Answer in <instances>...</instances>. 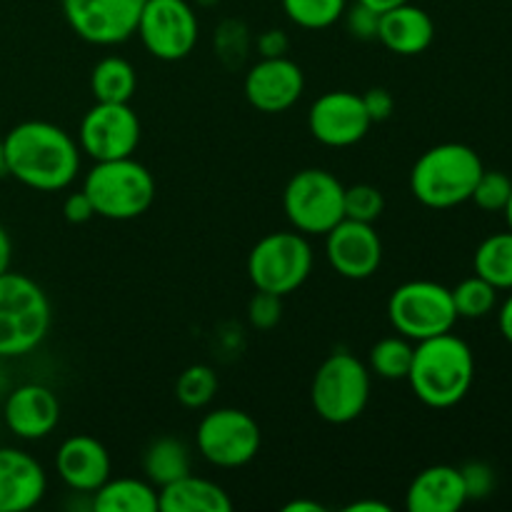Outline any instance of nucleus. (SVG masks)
Wrapping results in <instances>:
<instances>
[{
    "label": "nucleus",
    "mask_w": 512,
    "mask_h": 512,
    "mask_svg": "<svg viewBox=\"0 0 512 512\" xmlns=\"http://www.w3.org/2000/svg\"><path fill=\"white\" fill-rule=\"evenodd\" d=\"M340 20H345V28H348V33L353 35V38L378 40L380 13H375V10L368 8V5L355 0V5H348V8H345L343 18Z\"/></svg>",
    "instance_id": "36"
},
{
    "label": "nucleus",
    "mask_w": 512,
    "mask_h": 512,
    "mask_svg": "<svg viewBox=\"0 0 512 512\" xmlns=\"http://www.w3.org/2000/svg\"><path fill=\"white\" fill-rule=\"evenodd\" d=\"M510 193L512 180L508 175L500 173V170H483L478 183H475L470 200H473L480 210H485V213H503L505 205H508L510 200Z\"/></svg>",
    "instance_id": "33"
},
{
    "label": "nucleus",
    "mask_w": 512,
    "mask_h": 512,
    "mask_svg": "<svg viewBox=\"0 0 512 512\" xmlns=\"http://www.w3.org/2000/svg\"><path fill=\"white\" fill-rule=\"evenodd\" d=\"M63 215L68 223L83 225V223H88L90 218H95V210H93V203H90L88 195H85L83 190H75V193H70L68 198H65Z\"/></svg>",
    "instance_id": "39"
},
{
    "label": "nucleus",
    "mask_w": 512,
    "mask_h": 512,
    "mask_svg": "<svg viewBox=\"0 0 512 512\" xmlns=\"http://www.w3.org/2000/svg\"><path fill=\"white\" fill-rule=\"evenodd\" d=\"M80 190L90 198L95 215L115 223L140 218L155 203L153 173L133 155L95 163L85 173Z\"/></svg>",
    "instance_id": "5"
},
{
    "label": "nucleus",
    "mask_w": 512,
    "mask_h": 512,
    "mask_svg": "<svg viewBox=\"0 0 512 512\" xmlns=\"http://www.w3.org/2000/svg\"><path fill=\"white\" fill-rule=\"evenodd\" d=\"M370 388H373V373L368 363L355 358L348 350H335L315 370L310 403L325 423L348 425L368 408Z\"/></svg>",
    "instance_id": "6"
},
{
    "label": "nucleus",
    "mask_w": 512,
    "mask_h": 512,
    "mask_svg": "<svg viewBox=\"0 0 512 512\" xmlns=\"http://www.w3.org/2000/svg\"><path fill=\"white\" fill-rule=\"evenodd\" d=\"M305 90V73L288 55L283 58H260L250 65L243 80L245 100L260 113H285L293 108Z\"/></svg>",
    "instance_id": "16"
},
{
    "label": "nucleus",
    "mask_w": 512,
    "mask_h": 512,
    "mask_svg": "<svg viewBox=\"0 0 512 512\" xmlns=\"http://www.w3.org/2000/svg\"><path fill=\"white\" fill-rule=\"evenodd\" d=\"M283 210L298 233H330L345 218V185L330 170H300L285 185Z\"/></svg>",
    "instance_id": "8"
},
{
    "label": "nucleus",
    "mask_w": 512,
    "mask_h": 512,
    "mask_svg": "<svg viewBox=\"0 0 512 512\" xmlns=\"http://www.w3.org/2000/svg\"><path fill=\"white\" fill-rule=\"evenodd\" d=\"M143 3L145 0H60L70 30L100 48L133 38Z\"/></svg>",
    "instance_id": "13"
},
{
    "label": "nucleus",
    "mask_w": 512,
    "mask_h": 512,
    "mask_svg": "<svg viewBox=\"0 0 512 512\" xmlns=\"http://www.w3.org/2000/svg\"><path fill=\"white\" fill-rule=\"evenodd\" d=\"M358 3L368 5V8H373V10H375V13H385V10L395 8V5L408 3V0H358Z\"/></svg>",
    "instance_id": "44"
},
{
    "label": "nucleus",
    "mask_w": 512,
    "mask_h": 512,
    "mask_svg": "<svg viewBox=\"0 0 512 512\" xmlns=\"http://www.w3.org/2000/svg\"><path fill=\"white\" fill-rule=\"evenodd\" d=\"M90 90L98 103H130L138 90V73L120 55H105L90 73Z\"/></svg>",
    "instance_id": "25"
},
{
    "label": "nucleus",
    "mask_w": 512,
    "mask_h": 512,
    "mask_svg": "<svg viewBox=\"0 0 512 512\" xmlns=\"http://www.w3.org/2000/svg\"><path fill=\"white\" fill-rule=\"evenodd\" d=\"M505 220H508V230H512V193H510V200H508V205H505Z\"/></svg>",
    "instance_id": "46"
},
{
    "label": "nucleus",
    "mask_w": 512,
    "mask_h": 512,
    "mask_svg": "<svg viewBox=\"0 0 512 512\" xmlns=\"http://www.w3.org/2000/svg\"><path fill=\"white\" fill-rule=\"evenodd\" d=\"M290 23L303 30H325L343 18L348 0H280Z\"/></svg>",
    "instance_id": "30"
},
{
    "label": "nucleus",
    "mask_w": 512,
    "mask_h": 512,
    "mask_svg": "<svg viewBox=\"0 0 512 512\" xmlns=\"http://www.w3.org/2000/svg\"><path fill=\"white\" fill-rule=\"evenodd\" d=\"M218 373L210 365H188L175 380V400L188 410H203L218 395Z\"/></svg>",
    "instance_id": "28"
},
{
    "label": "nucleus",
    "mask_w": 512,
    "mask_h": 512,
    "mask_svg": "<svg viewBox=\"0 0 512 512\" xmlns=\"http://www.w3.org/2000/svg\"><path fill=\"white\" fill-rule=\"evenodd\" d=\"M373 128L363 95L350 90H328L308 110V130L325 148L358 145Z\"/></svg>",
    "instance_id": "14"
},
{
    "label": "nucleus",
    "mask_w": 512,
    "mask_h": 512,
    "mask_svg": "<svg viewBox=\"0 0 512 512\" xmlns=\"http://www.w3.org/2000/svg\"><path fill=\"white\" fill-rule=\"evenodd\" d=\"M95 512H160L158 488L140 478H108L93 493Z\"/></svg>",
    "instance_id": "23"
},
{
    "label": "nucleus",
    "mask_w": 512,
    "mask_h": 512,
    "mask_svg": "<svg viewBox=\"0 0 512 512\" xmlns=\"http://www.w3.org/2000/svg\"><path fill=\"white\" fill-rule=\"evenodd\" d=\"M135 33L153 58L165 63L185 60L200 38L195 5L190 0H145Z\"/></svg>",
    "instance_id": "11"
},
{
    "label": "nucleus",
    "mask_w": 512,
    "mask_h": 512,
    "mask_svg": "<svg viewBox=\"0 0 512 512\" xmlns=\"http://www.w3.org/2000/svg\"><path fill=\"white\" fill-rule=\"evenodd\" d=\"M388 320L395 333L413 343L450 333L458 323L453 293L435 280H408L388 300Z\"/></svg>",
    "instance_id": "9"
},
{
    "label": "nucleus",
    "mask_w": 512,
    "mask_h": 512,
    "mask_svg": "<svg viewBox=\"0 0 512 512\" xmlns=\"http://www.w3.org/2000/svg\"><path fill=\"white\" fill-rule=\"evenodd\" d=\"M363 103L373 123H383V120H388L395 110L393 93L385 88H370L368 93L363 95Z\"/></svg>",
    "instance_id": "37"
},
{
    "label": "nucleus",
    "mask_w": 512,
    "mask_h": 512,
    "mask_svg": "<svg viewBox=\"0 0 512 512\" xmlns=\"http://www.w3.org/2000/svg\"><path fill=\"white\" fill-rule=\"evenodd\" d=\"M498 325H500V333H503V338L512 345V290H510L508 298H505V303L500 305Z\"/></svg>",
    "instance_id": "40"
},
{
    "label": "nucleus",
    "mask_w": 512,
    "mask_h": 512,
    "mask_svg": "<svg viewBox=\"0 0 512 512\" xmlns=\"http://www.w3.org/2000/svg\"><path fill=\"white\" fill-rule=\"evenodd\" d=\"M325 258L340 278L368 280L383 263V240L373 223L343 218L325 233Z\"/></svg>",
    "instance_id": "15"
},
{
    "label": "nucleus",
    "mask_w": 512,
    "mask_h": 512,
    "mask_svg": "<svg viewBox=\"0 0 512 512\" xmlns=\"http://www.w3.org/2000/svg\"><path fill=\"white\" fill-rule=\"evenodd\" d=\"M143 473L145 480H150L158 490L175 483L183 475L193 473L190 448L180 438H170V435L155 438L143 453Z\"/></svg>",
    "instance_id": "24"
},
{
    "label": "nucleus",
    "mask_w": 512,
    "mask_h": 512,
    "mask_svg": "<svg viewBox=\"0 0 512 512\" xmlns=\"http://www.w3.org/2000/svg\"><path fill=\"white\" fill-rule=\"evenodd\" d=\"M378 40L395 55L413 58L425 53L435 40V23L428 10L418 8L408 0L403 5L380 13Z\"/></svg>",
    "instance_id": "21"
},
{
    "label": "nucleus",
    "mask_w": 512,
    "mask_h": 512,
    "mask_svg": "<svg viewBox=\"0 0 512 512\" xmlns=\"http://www.w3.org/2000/svg\"><path fill=\"white\" fill-rule=\"evenodd\" d=\"M48 490L43 465L20 448H0V512H25Z\"/></svg>",
    "instance_id": "19"
},
{
    "label": "nucleus",
    "mask_w": 512,
    "mask_h": 512,
    "mask_svg": "<svg viewBox=\"0 0 512 512\" xmlns=\"http://www.w3.org/2000/svg\"><path fill=\"white\" fill-rule=\"evenodd\" d=\"M263 433L258 420L240 408H215L198 423L195 445L210 465L223 470L243 468L260 453Z\"/></svg>",
    "instance_id": "10"
},
{
    "label": "nucleus",
    "mask_w": 512,
    "mask_h": 512,
    "mask_svg": "<svg viewBox=\"0 0 512 512\" xmlns=\"http://www.w3.org/2000/svg\"><path fill=\"white\" fill-rule=\"evenodd\" d=\"M415 343L405 335L395 333L380 338L368 353V368L375 378L383 380H408L410 365H413Z\"/></svg>",
    "instance_id": "27"
},
{
    "label": "nucleus",
    "mask_w": 512,
    "mask_h": 512,
    "mask_svg": "<svg viewBox=\"0 0 512 512\" xmlns=\"http://www.w3.org/2000/svg\"><path fill=\"white\" fill-rule=\"evenodd\" d=\"M455 303V313L458 318L480 320L485 315L493 313L498 308V288L483 280L480 275H470V278L460 280L455 288H450Z\"/></svg>",
    "instance_id": "29"
},
{
    "label": "nucleus",
    "mask_w": 512,
    "mask_h": 512,
    "mask_svg": "<svg viewBox=\"0 0 512 512\" xmlns=\"http://www.w3.org/2000/svg\"><path fill=\"white\" fill-rule=\"evenodd\" d=\"M345 512H390V505L380 503V500H355L345 508Z\"/></svg>",
    "instance_id": "42"
},
{
    "label": "nucleus",
    "mask_w": 512,
    "mask_h": 512,
    "mask_svg": "<svg viewBox=\"0 0 512 512\" xmlns=\"http://www.w3.org/2000/svg\"><path fill=\"white\" fill-rule=\"evenodd\" d=\"M5 165L25 188L58 193L80 173V145L68 130L48 120H25L3 138Z\"/></svg>",
    "instance_id": "1"
},
{
    "label": "nucleus",
    "mask_w": 512,
    "mask_h": 512,
    "mask_svg": "<svg viewBox=\"0 0 512 512\" xmlns=\"http://www.w3.org/2000/svg\"><path fill=\"white\" fill-rule=\"evenodd\" d=\"M283 512H325V505L315 503V500H293L285 505Z\"/></svg>",
    "instance_id": "43"
},
{
    "label": "nucleus",
    "mask_w": 512,
    "mask_h": 512,
    "mask_svg": "<svg viewBox=\"0 0 512 512\" xmlns=\"http://www.w3.org/2000/svg\"><path fill=\"white\" fill-rule=\"evenodd\" d=\"M385 213V195L375 185L358 183L345 188V218L360 220V223H378Z\"/></svg>",
    "instance_id": "32"
},
{
    "label": "nucleus",
    "mask_w": 512,
    "mask_h": 512,
    "mask_svg": "<svg viewBox=\"0 0 512 512\" xmlns=\"http://www.w3.org/2000/svg\"><path fill=\"white\" fill-rule=\"evenodd\" d=\"M3 420L20 440H43L58 428L60 400L48 385L25 383L10 390L5 398Z\"/></svg>",
    "instance_id": "18"
},
{
    "label": "nucleus",
    "mask_w": 512,
    "mask_h": 512,
    "mask_svg": "<svg viewBox=\"0 0 512 512\" xmlns=\"http://www.w3.org/2000/svg\"><path fill=\"white\" fill-rule=\"evenodd\" d=\"M283 318V298L265 290H255L248 303V323L255 330H273Z\"/></svg>",
    "instance_id": "34"
},
{
    "label": "nucleus",
    "mask_w": 512,
    "mask_h": 512,
    "mask_svg": "<svg viewBox=\"0 0 512 512\" xmlns=\"http://www.w3.org/2000/svg\"><path fill=\"white\" fill-rule=\"evenodd\" d=\"M473 380L475 355L453 330L415 343L408 383L423 405L433 410L455 408L468 398Z\"/></svg>",
    "instance_id": "2"
},
{
    "label": "nucleus",
    "mask_w": 512,
    "mask_h": 512,
    "mask_svg": "<svg viewBox=\"0 0 512 512\" xmlns=\"http://www.w3.org/2000/svg\"><path fill=\"white\" fill-rule=\"evenodd\" d=\"M80 153L93 163L130 158L140 145V118L130 103H98L83 115L78 128Z\"/></svg>",
    "instance_id": "12"
},
{
    "label": "nucleus",
    "mask_w": 512,
    "mask_h": 512,
    "mask_svg": "<svg viewBox=\"0 0 512 512\" xmlns=\"http://www.w3.org/2000/svg\"><path fill=\"white\" fill-rule=\"evenodd\" d=\"M53 308L45 290L23 273L0 275V358H23L48 338Z\"/></svg>",
    "instance_id": "4"
},
{
    "label": "nucleus",
    "mask_w": 512,
    "mask_h": 512,
    "mask_svg": "<svg viewBox=\"0 0 512 512\" xmlns=\"http://www.w3.org/2000/svg\"><path fill=\"white\" fill-rule=\"evenodd\" d=\"M483 170V160L470 145H433L415 160L410 170V193L425 208H455L468 203Z\"/></svg>",
    "instance_id": "3"
},
{
    "label": "nucleus",
    "mask_w": 512,
    "mask_h": 512,
    "mask_svg": "<svg viewBox=\"0 0 512 512\" xmlns=\"http://www.w3.org/2000/svg\"><path fill=\"white\" fill-rule=\"evenodd\" d=\"M160 512H230L233 500L223 485L188 473L158 490Z\"/></svg>",
    "instance_id": "22"
},
{
    "label": "nucleus",
    "mask_w": 512,
    "mask_h": 512,
    "mask_svg": "<svg viewBox=\"0 0 512 512\" xmlns=\"http://www.w3.org/2000/svg\"><path fill=\"white\" fill-rule=\"evenodd\" d=\"M473 268L493 288L512 290V230L485 238L475 250Z\"/></svg>",
    "instance_id": "26"
},
{
    "label": "nucleus",
    "mask_w": 512,
    "mask_h": 512,
    "mask_svg": "<svg viewBox=\"0 0 512 512\" xmlns=\"http://www.w3.org/2000/svg\"><path fill=\"white\" fill-rule=\"evenodd\" d=\"M468 503L463 475L453 465H430L420 470L405 490L408 512H458Z\"/></svg>",
    "instance_id": "20"
},
{
    "label": "nucleus",
    "mask_w": 512,
    "mask_h": 512,
    "mask_svg": "<svg viewBox=\"0 0 512 512\" xmlns=\"http://www.w3.org/2000/svg\"><path fill=\"white\" fill-rule=\"evenodd\" d=\"M460 475H463L468 500H485L495 493L498 478H495V470L490 468L488 463H480V460L465 463L463 468H460Z\"/></svg>",
    "instance_id": "35"
},
{
    "label": "nucleus",
    "mask_w": 512,
    "mask_h": 512,
    "mask_svg": "<svg viewBox=\"0 0 512 512\" xmlns=\"http://www.w3.org/2000/svg\"><path fill=\"white\" fill-rule=\"evenodd\" d=\"M255 48H258L260 58H283L290 50V38L285 30L270 28L255 38Z\"/></svg>",
    "instance_id": "38"
},
{
    "label": "nucleus",
    "mask_w": 512,
    "mask_h": 512,
    "mask_svg": "<svg viewBox=\"0 0 512 512\" xmlns=\"http://www.w3.org/2000/svg\"><path fill=\"white\" fill-rule=\"evenodd\" d=\"M8 173V165H5V145H3V138H0V178Z\"/></svg>",
    "instance_id": "45"
},
{
    "label": "nucleus",
    "mask_w": 512,
    "mask_h": 512,
    "mask_svg": "<svg viewBox=\"0 0 512 512\" xmlns=\"http://www.w3.org/2000/svg\"><path fill=\"white\" fill-rule=\"evenodd\" d=\"M193 5H200V8H210V5H215L218 0H190Z\"/></svg>",
    "instance_id": "47"
},
{
    "label": "nucleus",
    "mask_w": 512,
    "mask_h": 512,
    "mask_svg": "<svg viewBox=\"0 0 512 512\" xmlns=\"http://www.w3.org/2000/svg\"><path fill=\"white\" fill-rule=\"evenodd\" d=\"M55 473L65 488L80 495H93L113 473L110 453L93 435H70L55 453Z\"/></svg>",
    "instance_id": "17"
},
{
    "label": "nucleus",
    "mask_w": 512,
    "mask_h": 512,
    "mask_svg": "<svg viewBox=\"0 0 512 512\" xmlns=\"http://www.w3.org/2000/svg\"><path fill=\"white\" fill-rule=\"evenodd\" d=\"M250 45H253V38H250V30L243 20H223L213 35L215 55L225 68H240L248 58Z\"/></svg>",
    "instance_id": "31"
},
{
    "label": "nucleus",
    "mask_w": 512,
    "mask_h": 512,
    "mask_svg": "<svg viewBox=\"0 0 512 512\" xmlns=\"http://www.w3.org/2000/svg\"><path fill=\"white\" fill-rule=\"evenodd\" d=\"M10 260H13V243H10V235L0 225V275L10 270Z\"/></svg>",
    "instance_id": "41"
},
{
    "label": "nucleus",
    "mask_w": 512,
    "mask_h": 512,
    "mask_svg": "<svg viewBox=\"0 0 512 512\" xmlns=\"http://www.w3.org/2000/svg\"><path fill=\"white\" fill-rule=\"evenodd\" d=\"M313 245L298 230L268 233L253 245L248 255V278L255 290L285 298L305 285L313 273Z\"/></svg>",
    "instance_id": "7"
}]
</instances>
